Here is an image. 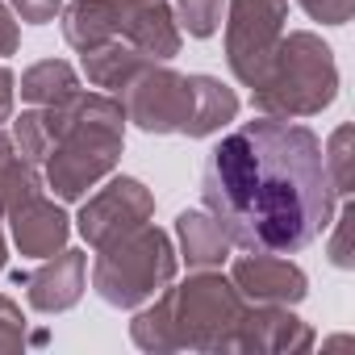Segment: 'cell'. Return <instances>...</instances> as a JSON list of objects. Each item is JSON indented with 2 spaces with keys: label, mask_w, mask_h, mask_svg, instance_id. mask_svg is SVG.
<instances>
[{
  "label": "cell",
  "mask_w": 355,
  "mask_h": 355,
  "mask_svg": "<svg viewBox=\"0 0 355 355\" xmlns=\"http://www.w3.org/2000/svg\"><path fill=\"white\" fill-rule=\"evenodd\" d=\"M334 184L313 130L255 117L226 134L201 171V201L243 251L293 255L334 218Z\"/></svg>",
  "instance_id": "1"
},
{
  "label": "cell",
  "mask_w": 355,
  "mask_h": 355,
  "mask_svg": "<svg viewBox=\"0 0 355 355\" xmlns=\"http://www.w3.org/2000/svg\"><path fill=\"white\" fill-rule=\"evenodd\" d=\"M334 88H338V71H334L330 46L313 34H288L276 42L255 84V105L263 113L309 117L334 101Z\"/></svg>",
  "instance_id": "2"
},
{
  "label": "cell",
  "mask_w": 355,
  "mask_h": 355,
  "mask_svg": "<svg viewBox=\"0 0 355 355\" xmlns=\"http://www.w3.org/2000/svg\"><path fill=\"white\" fill-rule=\"evenodd\" d=\"M175 272V255L163 230L138 226L125 239L101 247L96 259V293L109 305H138L150 293H159V284H167Z\"/></svg>",
  "instance_id": "3"
},
{
  "label": "cell",
  "mask_w": 355,
  "mask_h": 355,
  "mask_svg": "<svg viewBox=\"0 0 355 355\" xmlns=\"http://www.w3.org/2000/svg\"><path fill=\"white\" fill-rule=\"evenodd\" d=\"M288 13V0H230V26H226V59L243 84H259Z\"/></svg>",
  "instance_id": "4"
},
{
  "label": "cell",
  "mask_w": 355,
  "mask_h": 355,
  "mask_svg": "<svg viewBox=\"0 0 355 355\" xmlns=\"http://www.w3.org/2000/svg\"><path fill=\"white\" fill-rule=\"evenodd\" d=\"M125 113L146 130V134H184L193 121V80L175 76L167 67H146L138 71L125 88Z\"/></svg>",
  "instance_id": "5"
},
{
  "label": "cell",
  "mask_w": 355,
  "mask_h": 355,
  "mask_svg": "<svg viewBox=\"0 0 355 355\" xmlns=\"http://www.w3.org/2000/svg\"><path fill=\"white\" fill-rule=\"evenodd\" d=\"M150 214V193L130 180V175H121V180H113L101 197H92L80 214V234L101 251L117 239H125L130 230H138Z\"/></svg>",
  "instance_id": "6"
},
{
  "label": "cell",
  "mask_w": 355,
  "mask_h": 355,
  "mask_svg": "<svg viewBox=\"0 0 355 355\" xmlns=\"http://www.w3.org/2000/svg\"><path fill=\"white\" fill-rule=\"evenodd\" d=\"M117 9V38L134 42L150 59H171L180 51V34L171 26L167 0H113Z\"/></svg>",
  "instance_id": "7"
},
{
  "label": "cell",
  "mask_w": 355,
  "mask_h": 355,
  "mask_svg": "<svg viewBox=\"0 0 355 355\" xmlns=\"http://www.w3.org/2000/svg\"><path fill=\"white\" fill-rule=\"evenodd\" d=\"M9 214H13L17 247H21L26 255L42 259V255H55V247H63V239H67V218H63L38 189L26 193Z\"/></svg>",
  "instance_id": "8"
},
{
  "label": "cell",
  "mask_w": 355,
  "mask_h": 355,
  "mask_svg": "<svg viewBox=\"0 0 355 355\" xmlns=\"http://www.w3.org/2000/svg\"><path fill=\"white\" fill-rule=\"evenodd\" d=\"M234 280L255 301H301L305 297V272L293 268L288 259L263 255V251H255V259H239Z\"/></svg>",
  "instance_id": "9"
},
{
  "label": "cell",
  "mask_w": 355,
  "mask_h": 355,
  "mask_svg": "<svg viewBox=\"0 0 355 355\" xmlns=\"http://www.w3.org/2000/svg\"><path fill=\"white\" fill-rule=\"evenodd\" d=\"M30 284H34L30 288V301L38 309H67V305H76L80 301V288H84V255L80 251H63Z\"/></svg>",
  "instance_id": "10"
},
{
  "label": "cell",
  "mask_w": 355,
  "mask_h": 355,
  "mask_svg": "<svg viewBox=\"0 0 355 355\" xmlns=\"http://www.w3.org/2000/svg\"><path fill=\"white\" fill-rule=\"evenodd\" d=\"M63 34L76 51H96L117 42V9L113 0H76L63 13Z\"/></svg>",
  "instance_id": "11"
},
{
  "label": "cell",
  "mask_w": 355,
  "mask_h": 355,
  "mask_svg": "<svg viewBox=\"0 0 355 355\" xmlns=\"http://www.w3.org/2000/svg\"><path fill=\"white\" fill-rule=\"evenodd\" d=\"M193 80V121H189V138H205L214 130H222L226 121H234L239 113V96L230 88H222L214 76H189Z\"/></svg>",
  "instance_id": "12"
},
{
  "label": "cell",
  "mask_w": 355,
  "mask_h": 355,
  "mask_svg": "<svg viewBox=\"0 0 355 355\" xmlns=\"http://www.w3.org/2000/svg\"><path fill=\"white\" fill-rule=\"evenodd\" d=\"M175 230H180V243H184V259L193 268H209V263H226L230 255V239L222 234V226L209 218V214H180L175 218Z\"/></svg>",
  "instance_id": "13"
},
{
  "label": "cell",
  "mask_w": 355,
  "mask_h": 355,
  "mask_svg": "<svg viewBox=\"0 0 355 355\" xmlns=\"http://www.w3.org/2000/svg\"><path fill=\"white\" fill-rule=\"evenodd\" d=\"M150 67V55L142 51H125L117 42H105L96 51H84V71L96 88H125L138 71Z\"/></svg>",
  "instance_id": "14"
},
{
  "label": "cell",
  "mask_w": 355,
  "mask_h": 355,
  "mask_svg": "<svg viewBox=\"0 0 355 355\" xmlns=\"http://www.w3.org/2000/svg\"><path fill=\"white\" fill-rule=\"evenodd\" d=\"M76 92H80L76 71H71L67 63H55V59H46V63L30 67V71H26V80H21V96H26V101H34V105H55V101L76 96Z\"/></svg>",
  "instance_id": "15"
},
{
  "label": "cell",
  "mask_w": 355,
  "mask_h": 355,
  "mask_svg": "<svg viewBox=\"0 0 355 355\" xmlns=\"http://www.w3.org/2000/svg\"><path fill=\"white\" fill-rule=\"evenodd\" d=\"M347 146H351V125H338L334 130V138H330V146L322 150V159H326V171H330V184H334V193L338 197H347L351 193V155H347Z\"/></svg>",
  "instance_id": "16"
},
{
  "label": "cell",
  "mask_w": 355,
  "mask_h": 355,
  "mask_svg": "<svg viewBox=\"0 0 355 355\" xmlns=\"http://www.w3.org/2000/svg\"><path fill=\"white\" fill-rule=\"evenodd\" d=\"M180 5V17H184V30L193 38H209L218 30V17H222V0H175Z\"/></svg>",
  "instance_id": "17"
},
{
  "label": "cell",
  "mask_w": 355,
  "mask_h": 355,
  "mask_svg": "<svg viewBox=\"0 0 355 355\" xmlns=\"http://www.w3.org/2000/svg\"><path fill=\"white\" fill-rule=\"evenodd\" d=\"M301 9L313 17V21H326V26H343L351 17V0H301Z\"/></svg>",
  "instance_id": "18"
},
{
  "label": "cell",
  "mask_w": 355,
  "mask_h": 355,
  "mask_svg": "<svg viewBox=\"0 0 355 355\" xmlns=\"http://www.w3.org/2000/svg\"><path fill=\"white\" fill-rule=\"evenodd\" d=\"M13 5L21 9V17H26V21L42 26V21H51V17H55V9H59V0H13Z\"/></svg>",
  "instance_id": "19"
},
{
  "label": "cell",
  "mask_w": 355,
  "mask_h": 355,
  "mask_svg": "<svg viewBox=\"0 0 355 355\" xmlns=\"http://www.w3.org/2000/svg\"><path fill=\"white\" fill-rule=\"evenodd\" d=\"M351 222H355V209L351 205H343V218H338V239H334V263L338 268H351V255H347V230H351Z\"/></svg>",
  "instance_id": "20"
},
{
  "label": "cell",
  "mask_w": 355,
  "mask_h": 355,
  "mask_svg": "<svg viewBox=\"0 0 355 355\" xmlns=\"http://www.w3.org/2000/svg\"><path fill=\"white\" fill-rule=\"evenodd\" d=\"M13 46H17V26H13L9 9L0 5V55H13Z\"/></svg>",
  "instance_id": "21"
},
{
  "label": "cell",
  "mask_w": 355,
  "mask_h": 355,
  "mask_svg": "<svg viewBox=\"0 0 355 355\" xmlns=\"http://www.w3.org/2000/svg\"><path fill=\"white\" fill-rule=\"evenodd\" d=\"M9 105H13V76L0 67V121L9 117Z\"/></svg>",
  "instance_id": "22"
},
{
  "label": "cell",
  "mask_w": 355,
  "mask_h": 355,
  "mask_svg": "<svg viewBox=\"0 0 355 355\" xmlns=\"http://www.w3.org/2000/svg\"><path fill=\"white\" fill-rule=\"evenodd\" d=\"M0 268H5V243H0Z\"/></svg>",
  "instance_id": "23"
}]
</instances>
